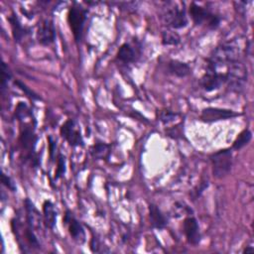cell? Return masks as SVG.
Masks as SVG:
<instances>
[{
  "label": "cell",
  "mask_w": 254,
  "mask_h": 254,
  "mask_svg": "<svg viewBox=\"0 0 254 254\" xmlns=\"http://www.w3.org/2000/svg\"><path fill=\"white\" fill-rule=\"evenodd\" d=\"M242 51L240 45L232 40L217 46L207 59L206 67L218 70L220 67L228 66L240 61Z\"/></svg>",
  "instance_id": "1"
},
{
  "label": "cell",
  "mask_w": 254,
  "mask_h": 254,
  "mask_svg": "<svg viewBox=\"0 0 254 254\" xmlns=\"http://www.w3.org/2000/svg\"><path fill=\"white\" fill-rule=\"evenodd\" d=\"M212 175L222 179L229 174L232 168V152L230 149H221L210 156Z\"/></svg>",
  "instance_id": "2"
},
{
  "label": "cell",
  "mask_w": 254,
  "mask_h": 254,
  "mask_svg": "<svg viewBox=\"0 0 254 254\" xmlns=\"http://www.w3.org/2000/svg\"><path fill=\"white\" fill-rule=\"evenodd\" d=\"M225 75L228 87L232 91L239 92L247 81V68L241 61H238L227 66Z\"/></svg>",
  "instance_id": "3"
},
{
  "label": "cell",
  "mask_w": 254,
  "mask_h": 254,
  "mask_svg": "<svg viewBox=\"0 0 254 254\" xmlns=\"http://www.w3.org/2000/svg\"><path fill=\"white\" fill-rule=\"evenodd\" d=\"M87 18V10L80 5L73 4L67 12V23L72 32L74 40L80 41L83 34L84 24Z\"/></svg>",
  "instance_id": "4"
},
{
  "label": "cell",
  "mask_w": 254,
  "mask_h": 254,
  "mask_svg": "<svg viewBox=\"0 0 254 254\" xmlns=\"http://www.w3.org/2000/svg\"><path fill=\"white\" fill-rule=\"evenodd\" d=\"M189 13L195 25H205L208 29L211 30H215L219 26L220 18L217 15L193 2L190 5Z\"/></svg>",
  "instance_id": "5"
},
{
  "label": "cell",
  "mask_w": 254,
  "mask_h": 254,
  "mask_svg": "<svg viewBox=\"0 0 254 254\" xmlns=\"http://www.w3.org/2000/svg\"><path fill=\"white\" fill-rule=\"evenodd\" d=\"M162 18L164 23L172 29L185 28L189 23L185 8L174 3H171V6L165 9Z\"/></svg>",
  "instance_id": "6"
},
{
  "label": "cell",
  "mask_w": 254,
  "mask_h": 254,
  "mask_svg": "<svg viewBox=\"0 0 254 254\" xmlns=\"http://www.w3.org/2000/svg\"><path fill=\"white\" fill-rule=\"evenodd\" d=\"M19 142L21 144V147L26 152V156L34 166H38V159L35 154V145L37 142V137L34 133L33 128L30 125H24L21 128L20 132V138Z\"/></svg>",
  "instance_id": "7"
},
{
  "label": "cell",
  "mask_w": 254,
  "mask_h": 254,
  "mask_svg": "<svg viewBox=\"0 0 254 254\" xmlns=\"http://www.w3.org/2000/svg\"><path fill=\"white\" fill-rule=\"evenodd\" d=\"M61 136L68 143L71 147H82L84 146V141L80 133V129L73 119H67L60 129Z\"/></svg>",
  "instance_id": "8"
},
{
  "label": "cell",
  "mask_w": 254,
  "mask_h": 254,
  "mask_svg": "<svg viewBox=\"0 0 254 254\" xmlns=\"http://www.w3.org/2000/svg\"><path fill=\"white\" fill-rule=\"evenodd\" d=\"M225 82V72L210 67H206V70L200 79V84L205 91H212L218 89Z\"/></svg>",
  "instance_id": "9"
},
{
  "label": "cell",
  "mask_w": 254,
  "mask_h": 254,
  "mask_svg": "<svg viewBox=\"0 0 254 254\" xmlns=\"http://www.w3.org/2000/svg\"><path fill=\"white\" fill-rule=\"evenodd\" d=\"M240 113L235 112L230 109L218 108V107H207L204 108L200 114V119L203 122L211 123L220 120H227L233 117L239 116Z\"/></svg>",
  "instance_id": "10"
},
{
  "label": "cell",
  "mask_w": 254,
  "mask_h": 254,
  "mask_svg": "<svg viewBox=\"0 0 254 254\" xmlns=\"http://www.w3.org/2000/svg\"><path fill=\"white\" fill-rule=\"evenodd\" d=\"M64 223L67 226L70 236L76 243L82 244L83 242H85L84 228L69 210H66L64 215Z\"/></svg>",
  "instance_id": "11"
},
{
  "label": "cell",
  "mask_w": 254,
  "mask_h": 254,
  "mask_svg": "<svg viewBox=\"0 0 254 254\" xmlns=\"http://www.w3.org/2000/svg\"><path fill=\"white\" fill-rule=\"evenodd\" d=\"M37 40L43 46H50L56 40V29L54 22L50 19L42 20L38 25Z\"/></svg>",
  "instance_id": "12"
},
{
  "label": "cell",
  "mask_w": 254,
  "mask_h": 254,
  "mask_svg": "<svg viewBox=\"0 0 254 254\" xmlns=\"http://www.w3.org/2000/svg\"><path fill=\"white\" fill-rule=\"evenodd\" d=\"M184 233L187 241L191 245H197L200 241V232L197 220L193 216H188L184 220Z\"/></svg>",
  "instance_id": "13"
},
{
  "label": "cell",
  "mask_w": 254,
  "mask_h": 254,
  "mask_svg": "<svg viewBox=\"0 0 254 254\" xmlns=\"http://www.w3.org/2000/svg\"><path fill=\"white\" fill-rule=\"evenodd\" d=\"M140 57V52L138 48L134 47L130 43H124L120 46L116 58L123 64H133L137 62Z\"/></svg>",
  "instance_id": "14"
},
{
  "label": "cell",
  "mask_w": 254,
  "mask_h": 254,
  "mask_svg": "<svg viewBox=\"0 0 254 254\" xmlns=\"http://www.w3.org/2000/svg\"><path fill=\"white\" fill-rule=\"evenodd\" d=\"M149 209V219L150 224L153 228L156 229H164L168 224V219L161 211V209L156 205L151 203L148 207Z\"/></svg>",
  "instance_id": "15"
},
{
  "label": "cell",
  "mask_w": 254,
  "mask_h": 254,
  "mask_svg": "<svg viewBox=\"0 0 254 254\" xmlns=\"http://www.w3.org/2000/svg\"><path fill=\"white\" fill-rule=\"evenodd\" d=\"M8 21L10 23L12 35H13L15 42L20 43L26 37V35L29 33V30L21 24L19 18L17 17V15L15 13H12L8 17Z\"/></svg>",
  "instance_id": "16"
},
{
  "label": "cell",
  "mask_w": 254,
  "mask_h": 254,
  "mask_svg": "<svg viewBox=\"0 0 254 254\" xmlns=\"http://www.w3.org/2000/svg\"><path fill=\"white\" fill-rule=\"evenodd\" d=\"M167 67H168L169 73L177 77H186L191 72V68L188 64L178 60L169 61Z\"/></svg>",
  "instance_id": "17"
},
{
  "label": "cell",
  "mask_w": 254,
  "mask_h": 254,
  "mask_svg": "<svg viewBox=\"0 0 254 254\" xmlns=\"http://www.w3.org/2000/svg\"><path fill=\"white\" fill-rule=\"evenodd\" d=\"M43 216L44 223L47 228L53 229L57 222V211L55 209V205L51 200H45L43 203Z\"/></svg>",
  "instance_id": "18"
},
{
  "label": "cell",
  "mask_w": 254,
  "mask_h": 254,
  "mask_svg": "<svg viewBox=\"0 0 254 254\" xmlns=\"http://www.w3.org/2000/svg\"><path fill=\"white\" fill-rule=\"evenodd\" d=\"M89 153L95 160H107L111 153V146L103 142H97L90 147Z\"/></svg>",
  "instance_id": "19"
},
{
  "label": "cell",
  "mask_w": 254,
  "mask_h": 254,
  "mask_svg": "<svg viewBox=\"0 0 254 254\" xmlns=\"http://www.w3.org/2000/svg\"><path fill=\"white\" fill-rule=\"evenodd\" d=\"M252 138V133L248 129H244L242 132L239 133V135L236 137L232 144V148L235 150H239L243 148L245 145H247Z\"/></svg>",
  "instance_id": "20"
},
{
  "label": "cell",
  "mask_w": 254,
  "mask_h": 254,
  "mask_svg": "<svg viewBox=\"0 0 254 254\" xmlns=\"http://www.w3.org/2000/svg\"><path fill=\"white\" fill-rule=\"evenodd\" d=\"M180 41V36L173 31H164L162 34V43L165 46H177Z\"/></svg>",
  "instance_id": "21"
},
{
  "label": "cell",
  "mask_w": 254,
  "mask_h": 254,
  "mask_svg": "<svg viewBox=\"0 0 254 254\" xmlns=\"http://www.w3.org/2000/svg\"><path fill=\"white\" fill-rule=\"evenodd\" d=\"M15 116L19 121H22L23 119H25L29 116H32V113L26 103L19 102L15 109Z\"/></svg>",
  "instance_id": "22"
},
{
  "label": "cell",
  "mask_w": 254,
  "mask_h": 254,
  "mask_svg": "<svg viewBox=\"0 0 254 254\" xmlns=\"http://www.w3.org/2000/svg\"><path fill=\"white\" fill-rule=\"evenodd\" d=\"M12 78V72L9 68V66L7 65L6 63H2L1 64V89L2 91H4V89L7 86L8 81Z\"/></svg>",
  "instance_id": "23"
},
{
  "label": "cell",
  "mask_w": 254,
  "mask_h": 254,
  "mask_svg": "<svg viewBox=\"0 0 254 254\" xmlns=\"http://www.w3.org/2000/svg\"><path fill=\"white\" fill-rule=\"evenodd\" d=\"M14 83H15L29 98H31V99H33V100H40V99H41V97H40L37 93H35L32 89H30V88H29L25 83H23L22 81H20V80H15Z\"/></svg>",
  "instance_id": "24"
},
{
  "label": "cell",
  "mask_w": 254,
  "mask_h": 254,
  "mask_svg": "<svg viewBox=\"0 0 254 254\" xmlns=\"http://www.w3.org/2000/svg\"><path fill=\"white\" fill-rule=\"evenodd\" d=\"M178 117V113H175L170 110H161L159 113V120L163 124H168L172 121H174Z\"/></svg>",
  "instance_id": "25"
},
{
  "label": "cell",
  "mask_w": 254,
  "mask_h": 254,
  "mask_svg": "<svg viewBox=\"0 0 254 254\" xmlns=\"http://www.w3.org/2000/svg\"><path fill=\"white\" fill-rule=\"evenodd\" d=\"M64 172H65V160H64V157L60 154L58 157V167L55 172V179L56 180L60 179L64 174Z\"/></svg>",
  "instance_id": "26"
},
{
  "label": "cell",
  "mask_w": 254,
  "mask_h": 254,
  "mask_svg": "<svg viewBox=\"0 0 254 254\" xmlns=\"http://www.w3.org/2000/svg\"><path fill=\"white\" fill-rule=\"evenodd\" d=\"M173 209H174V216L175 217H179V216H181L183 213H190L191 212V209L188 206V205H186V204H184V203H182V202H177L175 205H174V207H173Z\"/></svg>",
  "instance_id": "27"
},
{
  "label": "cell",
  "mask_w": 254,
  "mask_h": 254,
  "mask_svg": "<svg viewBox=\"0 0 254 254\" xmlns=\"http://www.w3.org/2000/svg\"><path fill=\"white\" fill-rule=\"evenodd\" d=\"M207 186H208L207 182H201L195 188H193V190L190 192V196L192 197V199H196L197 197H199L200 194L203 192V190L207 188Z\"/></svg>",
  "instance_id": "28"
},
{
  "label": "cell",
  "mask_w": 254,
  "mask_h": 254,
  "mask_svg": "<svg viewBox=\"0 0 254 254\" xmlns=\"http://www.w3.org/2000/svg\"><path fill=\"white\" fill-rule=\"evenodd\" d=\"M166 134L173 138V139H179L182 138L183 136V131L181 130V124L177 125V126H173L172 128H169L166 130Z\"/></svg>",
  "instance_id": "29"
},
{
  "label": "cell",
  "mask_w": 254,
  "mask_h": 254,
  "mask_svg": "<svg viewBox=\"0 0 254 254\" xmlns=\"http://www.w3.org/2000/svg\"><path fill=\"white\" fill-rule=\"evenodd\" d=\"M1 180H2V184H3L8 190H10L11 191H16L17 188H16V186H15V183L13 182V180H12L9 176H7L6 174L2 173Z\"/></svg>",
  "instance_id": "30"
},
{
  "label": "cell",
  "mask_w": 254,
  "mask_h": 254,
  "mask_svg": "<svg viewBox=\"0 0 254 254\" xmlns=\"http://www.w3.org/2000/svg\"><path fill=\"white\" fill-rule=\"evenodd\" d=\"M49 142H50V156H51V159H53V154H54V152H55V149H56V147L54 148L55 142L53 141L52 137H49Z\"/></svg>",
  "instance_id": "31"
},
{
  "label": "cell",
  "mask_w": 254,
  "mask_h": 254,
  "mask_svg": "<svg viewBox=\"0 0 254 254\" xmlns=\"http://www.w3.org/2000/svg\"><path fill=\"white\" fill-rule=\"evenodd\" d=\"M253 251H254V249H253L252 247H249V248H245L243 252H244V253H245V252L247 253V252H253Z\"/></svg>",
  "instance_id": "32"
}]
</instances>
